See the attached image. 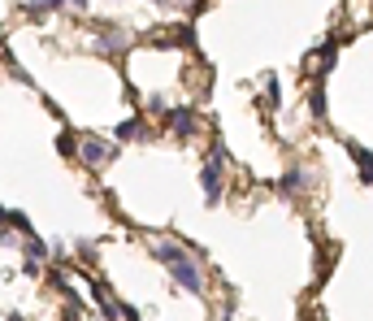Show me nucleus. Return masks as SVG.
Returning a JSON list of instances; mask_svg holds the SVG:
<instances>
[{"mask_svg":"<svg viewBox=\"0 0 373 321\" xmlns=\"http://www.w3.org/2000/svg\"><path fill=\"white\" fill-rule=\"evenodd\" d=\"M152 256L165 265L170 278H174L183 291L204 295V270H200V260H195V252H191L187 243H178V239H152Z\"/></svg>","mask_w":373,"mask_h":321,"instance_id":"1","label":"nucleus"},{"mask_svg":"<svg viewBox=\"0 0 373 321\" xmlns=\"http://www.w3.org/2000/svg\"><path fill=\"white\" fill-rule=\"evenodd\" d=\"M200 191H204V204H222V191H226V156L213 148L208 160L200 165Z\"/></svg>","mask_w":373,"mask_h":321,"instance_id":"2","label":"nucleus"},{"mask_svg":"<svg viewBox=\"0 0 373 321\" xmlns=\"http://www.w3.org/2000/svg\"><path fill=\"white\" fill-rule=\"evenodd\" d=\"M339 44H343V35H330V39L317 44V52L308 57V66H312V74H317V78H326V74L334 70V61H339Z\"/></svg>","mask_w":373,"mask_h":321,"instance_id":"3","label":"nucleus"},{"mask_svg":"<svg viewBox=\"0 0 373 321\" xmlns=\"http://www.w3.org/2000/svg\"><path fill=\"white\" fill-rule=\"evenodd\" d=\"M78 160H83L87 170L109 165V160H113V143H109V139H83V143H78Z\"/></svg>","mask_w":373,"mask_h":321,"instance_id":"4","label":"nucleus"},{"mask_svg":"<svg viewBox=\"0 0 373 321\" xmlns=\"http://www.w3.org/2000/svg\"><path fill=\"white\" fill-rule=\"evenodd\" d=\"M308 183H312V174H308L304 165H291V170H287V174L278 178V191H282L287 200H300V195L308 191Z\"/></svg>","mask_w":373,"mask_h":321,"instance_id":"5","label":"nucleus"},{"mask_svg":"<svg viewBox=\"0 0 373 321\" xmlns=\"http://www.w3.org/2000/svg\"><path fill=\"white\" fill-rule=\"evenodd\" d=\"M165 126H170L178 139H191V135H195V109H191V104H178V109L165 113Z\"/></svg>","mask_w":373,"mask_h":321,"instance_id":"6","label":"nucleus"},{"mask_svg":"<svg viewBox=\"0 0 373 321\" xmlns=\"http://www.w3.org/2000/svg\"><path fill=\"white\" fill-rule=\"evenodd\" d=\"M126 48H131V39L122 31H100L96 35V52H104V57H122Z\"/></svg>","mask_w":373,"mask_h":321,"instance_id":"7","label":"nucleus"},{"mask_svg":"<svg viewBox=\"0 0 373 321\" xmlns=\"http://www.w3.org/2000/svg\"><path fill=\"white\" fill-rule=\"evenodd\" d=\"M343 148H347V156L356 160V170H360V183H364V187H373V152H369V148H360V143H352V139H347Z\"/></svg>","mask_w":373,"mask_h":321,"instance_id":"8","label":"nucleus"},{"mask_svg":"<svg viewBox=\"0 0 373 321\" xmlns=\"http://www.w3.org/2000/svg\"><path fill=\"white\" fill-rule=\"evenodd\" d=\"M278 100H282V83H278V74H265V109H278Z\"/></svg>","mask_w":373,"mask_h":321,"instance_id":"9","label":"nucleus"},{"mask_svg":"<svg viewBox=\"0 0 373 321\" xmlns=\"http://www.w3.org/2000/svg\"><path fill=\"white\" fill-rule=\"evenodd\" d=\"M308 109H312V118H326V87H322V78H317V87L308 91Z\"/></svg>","mask_w":373,"mask_h":321,"instance_id":"10","label":"nucleus"},{"mask_svg":"<svg viewBox=\"0 0 373 321\" xmlns=\"http://www.w3.org/2000/svg\"><path fill=\"white\" fill-rule=\"evenodd\" d=\"M135 135H143V118H126V122L113 131V139H122V143H131Z\"/></svg>","mask_w":373,"mask_h":321,"instance_id":"11","label":"nucleus"},{"mask_svg":"<svg viewBox=\"0 0 373 321\" xmlns=\"http://www.w3.org/2000/svg\"><path fill=\"white\" fill-rule=\"evenodd\" d=\"M78 143H83V139H78V135H74L70 126H66V131L57 135V152H61V156H78Z\"/></svg>","mask_w":373,"mask_h":321,"instance_id":"12","label":"nucleus"},{"mask_svg":"<svg viewBox=\"0 0 373 321\" xmlns=\"http://www.w3.org/2000/svg\"><path fill=\"white\" fill-rule=\"evenodd\" d=\"M57 5H66V0H31V5H26V14H31V18H44V14H52Z\"/></svg>","mask_w":373,"mask_h":321,"instance_id":"13","label":"nucleus"},{"mask_svg":"<svg viewBox=\"0 0 373 321\" xmlns=\"http://www.w3.org/2000/svg\"><path fill=\"white\" fill-rule=\"evenodd\" d=\"M26 260H48V243L44 239H26Z\"/></svg>","mask_w":373,"mask_h":321,"instance_id":"14","label":"nucleus"},{"mask_svg":"<svg viewBox=\"0 0 373 321\" xmlns=\"http://www.w3.org/2000/svg\"><path fill=\"white\" fill-rule=\"evenodd\" d=\"M122 321H143V317H139V308H135V304H122Z\"/></svg>","mask_w":373,"mask_h":321,"instance_id":"15","label":"nucleus"},{"mask_svg":"<svg viewBox=\"0 0 373 321\" xmlns=\"http://www.w3.org/2000/svg\"><path fill=\"white\" fill-rule=\"evenodd\" d=\"M70 5H74V9H87V0H70Z\"/></svg>","mask_w":373,"mask_h":321,"instance_id":"16","label":"nucleus"},{"mask_svg":"<svg viewBox=\"0 0 373 321\" xmlns=\"http://www.w3.org/2000/svg\"><path fill=\"white\" fill-rule=\"evenodd\" d=\"M152 5H170V0H152Z\"/></svg>","mask_w":373,"mask_h":321,"instance_id":"17","label":"nucleus"},{"mask_svg":"<svg viewBox=\"0 0 373 321\" xmlns=\"http://www.w3.org/2000/svg\"><path fill=\"white\" fill-rule=\"evenodd\" d=\"M304 321H312V317H304ZM317 321H322V317H317Z\"/></svg>","mask_w":373,"mask_h":321,"instance_id":"18","label":"nucleus"},{"mask_svg":"<svg viewBox=\"0 0 373 321\" xmlns=\"http://www.w3.org/2000/svg\"><path fill=\"white\" fill-rule=\"evenodd\" d=\"M9 321H22V317H9Z\"/></svg>","mask_w":373,"mask_h":321,"instance_id":"19","label":"nucleus"},{"mask_svg":"<svg viewBox=\"0 0 373 321\" xmlns=\"http://www.w3.org/2000/svg\"><path fill=\"white\" fill-rule=\"evenodd\" d=\"M0 44H5V35H0Z\"/></svg>","mask_w":373,"mask_h":321,"instance_id":"20","label":"nucleus"}]
</instances>
